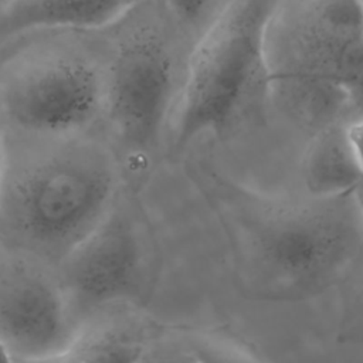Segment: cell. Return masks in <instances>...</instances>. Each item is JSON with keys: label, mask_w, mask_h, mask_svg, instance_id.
Here are the masks:
<instances>
[{"label": "cell", "mask_w": 363, "mask_h": 363, "mask_svg": "<svg viewBox=\"0 0 363 363\" xmlns=\"http://www.w3.org/2000/svg\"><path fill=\"white\" fill-rule=\"evenodd\" d=\"M153 353L149 328L130 315L128 306H115L84 319L64 360L139 362Z\"/></svg>", "instance_id": "cell-9"}, {"label": "cell", "mask_w": 363, "mask_h": 363, "mask_svg": "<svg viewBox=\"0 0 363 363\" xmlns=\"http://www.w3.org/2000/svg\"><path fill=\"white\" fill-rule=\"evenodd\" d=\"M357 3L360 4V7H362V10H363V0H357Z\"/></svg>", "instance_id": "cell-17"}, {"label": "cell", "mask_w": 363, "mask_h": 363, "mask_svg": "<svg viewBox=\"0 0 363 363\" xmlns=\"http://www.w3.org/2000/svg\"><path fill=\"white\" fill-rule=\"evenodd\" d=\"M302 179L308 196L318 199L352 194L363 182L346 125L333 121L316 128L302 160Z\"/></svg>", "instance_id": "cell-10"}, {"label": "cell", "mask_w": 363, "mask_h": 363, "mask_svg": "<svg viewBox=\"0 0 363 363\" xmlns=\"http://www.w3.org/2000/svg\"><path fill=\"white\" fill-rule=\"evenodd\" d=\"M17 38L0 65V119L33 138L91 133L104 119L105 65L84 50Z\"/></svg>", "instance_id": "cell-4"}, {"label": "cell", "mask_w": 363, "mask_h": 363, "mask_svg": "<svg viewBox=\"0 0 363 363\" xmlns=\"http://www.w3.org/2000/svg\"><path fill=\"white\" fill-rule=\"evenodd\" d=\"M170 13L180 24L197 28L208 20L217 0H166Z\"/></svg>", "instance_id": "cell-11"}, {"label": "cell", "mask_w": 363, "mask_h": 363, "mask_svg": "<svg viewBox=\"0 0 363 363\" xmlns=\"http://www.w3.org/2000/svg\"><path fill=\"white\" fill-rule=\"evenodd\" d=\"M3 166H4V132H3V125L0 119V180L3 174Z\"/></svg>", "instance_id": "cell-14"}, {"label": "cell", "mask_w": 363, "mask_h": 363, "mask_svg": "<svg viewBox=\"0 0 363 363\" xmlns=\"http://www.w3.org/2000/svg\"><path fill=\"white\" fill-rule=\"evenodd\" d=\"M79 326L57 267L0 247V354L13 362L64 360Z\"/></svg>", "instance_id": "cell-6"}, {"label": "cell", "mask_w": 363, "mask_h": 363, "mask_svg": "<svg viewBox=\"0 0 363 363\" xmlns=\"http://www.w3.org/2000/svg\"><path fill=\"white\" fill-rule=\"evenodd\" d=\"M16 41H17V40L9 41V43H6V44H3V45L0 47V65H1V62L4 61V58L9 55V52L13 50V47H14Z\"/></svg>", "instance_id": "cell-15"}, {"label": "cell", "mask_w": 363, "mask_h": 363, "mask_svg": "<svg viewBox=\"0 0 363 363\" xmlns=\"http://www.w3.org/2000/svg\"><path fill=\"white\" fill-rule=\"evenodd\" d=\"M187 173L213 211L240 292L262 302L322 295L350 272L363 247L353 196L291 199L254 190L204 162Z\"/></svg>", "instance_id": "cell-1"}, {"label": "cell", "mask_w": 363, "mask_h": 363, "mask_svg": "<svg viewBox=\"0 0 363 363\" xmlns=\"http://www.w3.org/2000/svg\"><path fill=\"white\" fill-rule=\"evenodd\" d=\"M3 132L0 247L58 267L121 194L115 152L92 132L69 138Z\"/></svg>", "instance_id": "cell-2"}, {"label": "cell", "mask_w": 363, "mask_h": 363, "mask_svg": "<svg viewBox=\"0 0 363 363\" xmlns=\"http://www.w3.org/2000/svg\"><path fill=\"white\" fill-rule=\"evenodd\" d=\"M352 196H353V200H354V204H356L357 210L360 211V214L363 217V182L353 190Z\"/></svg>", "instance_id": "cell-13"}, {"label": "cell", "mask_w": 363, "mask_h": 363, "mask_svg": "<svg viewBox=\"0 0 363 363\" xmlns=\"http://www.w3.org/2000/svg\"><path fill=\"white\" fill-rule=\"evenodd\" d=\"M177 96L169 47L156 34H135L105 65L102 121L125 149L146 153L162 138Z\"/></svg>", "instance_id": "cell-7"}, {"label": "cell", "mask_w": 363, "mask_h": 363, "mask_svg": "<svg viewBox=\"0 0 363 363\" xmlns=\"http://www.w3.org/2000/svg\"><path fill=\"white\" fill-rule=\"evenodd\" d=\"M57 269L81 323L96 312L139 302L153 272L145 223L119 194L106 217Z\"/></svg>", "instance_id": "cell-5"}, {"label": "cell", "mask_w": 363, "mask_h": 363, "mask_svg": "<svg viewBox=\"0 0 363 363\" xmlns=\"http://www.w3.org/2000/svg\"><path fill=\"white\" fill-rule=\"evenodd\" d=\"M277 6L275 0H231L203 31L174 104V150L230 130L272 94L268 27Z\"/></svg>", "instance_id": "cell-3"}, {"label": "cell", "mask_w": 363, "mask_h": 363, "mask_svg": "<svg viewBox=\"0 0 363 363\" xmlns=\"http://www.w3.org/2000/svg\"><path fill=\"white\" fill-rule=\"evenodd\" d=\"M346 133L356 159L363 169V115L346 125Z\"/></svg>", "instance_id": "cell-12"}, {"label": "cell", "mask_w": 363, "mask_h": 363, "mask_svg": "<svg viewBox=\"0 0 363 363\" xmlns=\"http://www.w3.org/2000/svg\"><path fill=\"white\" fill-rule=\"evenodd\" d=\"M10 1H11V0H0V9H3V7H4L7 3H10Z\"/></svg>", "instance_id": "cell-16"}, {"label": "cell", "mask_w": 363, "mask_h": 363, "mask_svg": "<svg viewBox=\"0 0 363 363\" xmlns=\"http://www.w3.org/2000/svg\"><path fill=\"white\" fill-rule=\"evenodd\" d=\"M146 0H11L0 9V47L38 30H92L125 17Z\"/></svg>", "instance_id": "cell-8"}]
</instances>
